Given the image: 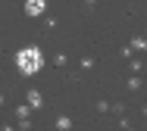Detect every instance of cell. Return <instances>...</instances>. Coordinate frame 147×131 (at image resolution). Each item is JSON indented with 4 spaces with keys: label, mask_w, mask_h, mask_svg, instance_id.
Masks as SVG:
<instances>
[{
    "label": "cell",
    "mask_w": 147,
    "mask_h": 131,
    "mask_svg": "<svg viewBox=\"0 0 147 131\" xmlns=\"http://www.w3.org/2000/svg\"><path fill=\"white\" fill-rule=\"evenodd\" d=\"M16 66H19V72H22V75H34V72L44 66V56H41V50H38V47H25V50H19V53H16Z\"/></svg>",
    "instance_id": "1"
},
{
    "label": "cell",
    "mask_w": 147,
    "mask_h": 131,
    "mask_svg": "<svg viewBox=\"0 0 147 131\" xmlns=\"http://www.w3.org/2000/svg\"><path fill=\"white\" fill-rule=\"evenodd\" d=\"M44 6H47L44 0H28V3H25V13H28V16H41Z\"/></svg>",
    "instance_id": "2"
}]
</instances>
